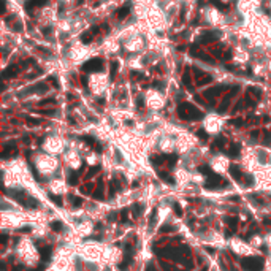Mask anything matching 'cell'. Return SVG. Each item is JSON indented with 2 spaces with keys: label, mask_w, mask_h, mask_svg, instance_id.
I'll use <instances>...</instances> for the list:
<instances>
[{
  "label": "cell",
  "mask_w": 271,
  "mask_h": 271,
  "mask_svg": "<svg viewBox=\"0 0 271 271\" xmlns=\"http://www.w3.org/2000/svg\"><path fill=\"white\" fill-rule=\"evenodd\" d=\"M44 2H46V0H34V3H36V5H43Z\"/></svg>",
  "instance_id": "obj_22"
},
{
  "label": "cell",
  "mask_w": 271,
  "mask_h": 271,
  "mask_svg": "<svg viewBox=\"0 0 271 271\" xmlns=\"http://www.w3.org/2000/svg\"><path fill=\"white\" fill-rule=\"evenodd\" d=\"M141 40L140 38H135V40H128L125 43V49L127 51H138V49L141 48Z\"/></svg>",
  "instance_id": "obj_18"
},
{
  "label": "cell",
  "mask_w": 271,
  "mask_h": 271,
  "mask_svg": "<svg viewBox=\"0 0 271 271\" xmlns=\"http://www.w3.org/2000/svg\"><path fill=\"white\" fill-rule=\"evenodd\" d=\"M16 255L25 266L36 265L38 263V259H40L35 244L29 240V238H24V240L19 241V244L16 246Z\"/></svg>",
  "instance_id": "obj_2"
},
{
  "label": "cell",
  "mask_w": 271,
  "mask_h": 271,
  "mask_svg": "<svg viewBox=\"0 0 271 271\" xmlns=\"http://www.w3.org/2000/svg\"><path fill=\"white\" fill-rule=\"evenodd\" d=\"M43 152H48L51 155H59L63 154L67 151V144L59 138V136H48L46 140L43 141Z\"/></svg>",
  "instance_id": "obj_6"
},
{
  "label": "cell",
  "mask_w": 271,
  "mask_h": 271,
  "mask_svg": "<svg viewBox=\"0 0 271 271\" xmlns=\"http://www.w3.org/2000/svg\"><path fill=\"white\" fill-rule=\"evenodd\" d=\"M146 103L152 109H160L165 102H163V97L160 95V92H157V90H149L148 95H146Z\"/></svg>",
  "instance_id": "obj_13"
},
{
  "label": "cell",
  "mask_w": 271,
  "mask_h": 271,
  "mask_svg": "<svg viewBox=\"0 0 271 271\" xmlns=\"http://www.w3.org/2000/svg\"><path fill=\"white\" fill-rule=\"evenodd\" d=\"M94 230V224L90 219H82V220H78L76 222V232L79 236H87L90 235Z\"/></svg>",
  "instance_id": "obj_15"
},
{
  "label": "cell",
  "mask_w": 271,
  "mask_h": 271,
  "mask_svg": "<svg viewBox=\"0 0 271 271\" xmlns=\"http://www.w3.org/2000/svg\"><path fill=\"white\" fill-rule=\"evenodd\" d=\"M63 163L71 170H79L81 165H82V157L76 149H73V148L67 149L65 152H63Z\"/></svg>",
  "instance_id": "obj_9"
},
{
  "label": "cell",
  "mask_w": 271,
  "mask_h": 271,
  "mask_svg": "<svg viewBox=\"0 0 271 271\" xmlns=\"http://www.w3.org/2000/svg\"><path fill=\"white\" fill-rule=\"evenodd\" d=\"M35 170L41 176H54L59 171V159L48 152H40L34 157Z\"/></svg>",
  "instance_id": "obj_1"
},
{
  "label": "cell",
  "mask_w": 271,
  "mask_h": 271,
  "mask_svg": "<svg viewBox=\"0 0 271 271\" xmlns=\"http://www.w3.org/2000/svg\"><path fill=\"white\" fill-rule=\"evenodd\" d=\"M87 163H89V165H97L98 163V155L94 154V152L89 154V155H87Z\"/></svg>",
  "instance_id": "obj_20"
},
{
  "label": "cell",
  "mask_w": 271,
  "mask_h": 271,
  "mask_svg": "<svg viewBox=\"0 0 271 271\" xmlns=\"http://www.w3.org/2000/svg\"><path fill=\"white\" fill-rule=\"evenodd\" d=\"M265 243H266V246H268L270 249H271V232H270L268 235L265 236Z\"/></svg>",
  "instance_id": "obj_21"
},
{
  "label": "cell",
  "mask_w": 271,
  "mask_h": 271,
  "mask_svg": "<svg viewBox=\"0 0 271 271\" xmlns=\"http://www.w3.org/2000/svg\"><path fill=\"white\" fill-rule=\"evenodd\" d=\"M49 190L54 195H63L67 192V184L62 179H51L49 181Z\"/></svg>",
  "instance_id": "obj_16"
},
{
  "label": "cell",
  "mask_w": 271,
  "mask_h": 271,
  "mask_svg": "<svg viewBox=\"0 0 271 271\" xmlns=\"http://www.w3.org/2000/svg\"><path fill=\"white\" fill-rule=\"evenodd\" d=\"M27 224L25 216L19 211H2V225L3 228H19Z\"/></svg>",
  "instance_id": "obj_5"
},
{
  "label": "cell",
  "mask_w": 271,
  "mask_h": 271,
  "mask_svg": "<svg viewBox=\"0 0 271 271\" xmlns=\"http://www.w3.org/2000/svg\"><path fill=\"white\" fill-rule=\"evenodd\" d=\"M203 128L209 135H217L220 132V128H222V119L219 116H216V114H209L203 121Z\"/></svg>",
  "instance_id": "obj_11"
},
{
  "label": "cell",
  "mask_w": 271,
  "mask_h": 271,
  "mask_svg": "<svg viewBox=\"0 0 271 271\" xmlns=\"http://www.w3.org/2000/svg\"><path fill=\"white\" fill-rule=\"evenodd\" d=\"M105 84H106V79L100 75V73H94L90 76V89L94 90L95 94H102L105 89Z\"/></svg>",
  "instance_id": "obj_14"
},
{
  "label": "cell",
  "mask_w": 271,
  "mask_h": 271,
  "mask_svg": "<svg viewBox=\"0 0 271 271\" xmlns=\"http://www.w3.org/2000/svg\"><path fill=\"white\" fill-rule=\"evenodd\" d=\"M157 149L160 151V152H163V154H171V152H174V151H178V138L176 136H173V135H163L160 136V138L157 140Z\"/></svg>",
  "instance_id": "obj_7"
},
{
  "label": "cell",
  "mask_w": 271,
  "mask_h": 271,
  "mask_svg": "<svg viewBox=\"0 0 271 271\" xmlns=\"http://www.w3.org/2000/svg\"><path fill=\"white\" fill-rule=\"evenodd\" d=\"M170 216H171V208H170L168 205L160 206V208L157 209V220H159L160 224H162V222H167Z\"/></svg>",
  "instance_id": "obj_17"
},
{
  "label": "cell",
  "mask_w": 271,
  "mask_h": 271,
  "mask_svg": "<svg viewBox=\"0 0 271 271\" xmlns=\"http://www.w3.org/2000/svg\"><path fill=\"white\" fill-rule=\"evenodd\" d=\"M209 167H211V170H213L214 173H217V174H224V173H227L228 167H230V160H228L227 155H224V154H217V155H214V157L211 159Z\"/></svg>",
  "instance_id": "obj_8"
},
{
  "label": "cell",
  "mask_w": 271,
  "mask_h": 271,
  "mask_svg": "<svg viewBox=\"0 0 271 271\" xmlns=\"http://www.w3.org/2000/svg\"><path fill=\"white\" fill-rule=\"evenodd\" d=\"M230 249L235 252L238 255H243V257H249L254 254V247H252L249 243L243 241V240H238V238H233L230 241Z\"/></svg>",
  "instance_id": "obj_10"
},
{
  "label": "cell",
  "mask_w": 271,
  "mask_h": 271,
  "mask_svg": "<svg viewBox=\"0 0 271 271\" xmlns=\"http://www.w3.org/2000/svg\"><path fill=\"white\" fill-rule=\"evenodd\" d=\"M119 260H121V251L114 246H105L102 262H105V263H108V265H114V263H117Z\"/></svg>",
  "instance_id": "obj_12"
},
{
  "label": "cell",
  "mask_w": 271,
  "mask_h": 271,
  "mask_svg": "<svg viewBox=\"0 0 271 271\" xmlns=\"http://www.w3.org/2000/svg\"><path fill=\"white\" fill-rule=\"evenodd\" d=\"M75 259L76 257H73L67 249H60L54 255L49 271H71L75 266Z\"/></svg>",
  "instance_id": "obj_4"
},
{
  "label": "cell",
  "mask_w": 271,
  "mask_h": 271,
  "mask_svg": "<svg viewBox=\"0 0 271 271\" xmlns=\"http://www.w3.org/2000/svg\"><path fill=\"white\" fill-rule=\"evenodd\" d=\"M263 243H265V238H262V236H259V235H255V236H252V238H251L249 244L255 249V247H262V246H263Z\"/></svg>",
  "instance_id": "obj_19"
},
{
  "label": "cell",
  "mask_w": 271,
  "mask_h": 271,
  "mask_svg": "<svg viewBox=\"0 0 271 271\" xmlns=\"http://www.w3.org/2000/svg\"><path fill=\"white\" fill-rule=\"evenodd\" d=\"M103 249L105 246H102L100 243H95V241H89V243H84L79 249V255L82 260H87V262H97L100 263L103 259Z\"/></svg>",
  "instance_id": "obj_3"
}]
</instances>
